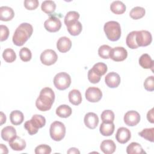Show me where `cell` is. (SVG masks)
<instances>
[{"mask_svg":"<svg viewBox=\"0 0 154 154\" xmlns=\"http://www.w3.org/2000/svg\"><path fill=\"white\" fill-rule=\"evenodd\" d=\"M0 33H1V37L0 40L1 42H3L6 40L9 35V29L8 27L4 25H0Z\"/></svg>","mask_w":154,"mask_h":154,"instance_id":"43","label":"cell"},{"mask_svg":"<svg viewBox=\"0 0 154 154\" xmlns=\"http://www.w3.org/2000/svg\"><path fill=\"white\" fill-rule=\"evenodd\" d=\"M38 1L37 0H25L24 1L25 7L29 10L36 9L38 6Z\"/></svg>","mask_w":154,"mask_h":154,"instance_id":"42","label":"cell"},{"mask_svg":"<svg viewBox=\"0 0 154 154\" xmlns=\"http://www.w3.org/2000/svg\"><path fill=\"white\" fill-rule=\"evenodd\" d=\"M136 42L139 46H147L149 45L152 41L151 33L146 30L137 31Z\"/></svg>","mask_w":154,"mask_h":154,"instance_id":"7","label":"cell"},{"mask_svg":"<svg viewBox=\"0 0 154 154\" xmlns=\"http://www.w3.org/2000/svg\"><path fill=\"white\" fill-rule=\"evenodd\" d=\"M68 96L69 102L74 105H78L82 102V96L78 90H72L69 92Z\"/></svg>","mask_w":154,"mask_h":154,"instance_id":"26","label":"cell"},{"mask_svg":"<svg viewBox=\"0 0 154 154\" xmlns=\"http://www.w3.org/2000/svg\"><path fill=\"white\" fill-rule=\"evenodd\" d=\"M126 5L120 1H113L110 5L111 11L116 14H122L126 11Z\"/></svg>","mask_w":154,"mask_h":154,"instance_id":"24","label":"cell"},{"mask_svg":"<svg viewBox=\"0 0 154 154\" xmlns=\"http://www.w3.org/2000/svg\"><path fill=\"white\" fill-rule=\"evenodd\" d=\"M49 133L51 138L56 141H60L64 137L66 134V127L64 125L59 121H55L51 123Z\"/></svg>","mask_w":154,"mask_h":154,"instance_id":"5","label":"cell"},{"mask_svg":"<svg viewBox=\"0 0 154 154\" xmlns=\"http://www.w3.org/2000/svg\"><path fill=\"white\" fill-rule=\"evenodd\" d=\"M46 124L45 117L40 114L34 115L30 120L26 121L24 124V128L31 135L37 133L38 129L43 127Z\"/></svg>","mask_w":154,"mask_h":154,"instance_id":"3","label":"cell"},{"mask_svg":"<svg viewBox=\"0 0 154 154\" xmlns=\"http://www.w3.org/2000/svg\"><path fill=\"white\" fill-rule=\"evenodd\" d=\"M144 88L149 91L154 90V76H150L147 77L144 82Z\"/></svg>","mask_w":154,"mask_h":154,"instance_id":"40","label":"cell"},{"mask_svg":"<svg viewBox=\"0 0 154 154\" xmlns=\"http://www.w3.org/2000/svg\"><path fill=\"white\" fill-rule=\"evenodd\" d=\"M128 56V52L125 48L121 46L112 48L109 53V58L119 62L125 60Z\"/></svg>","mask_w":154,"mask_h":154,"instance_id":"10","label":"cell"},{"mask_svg":"<svg viewBox=\"0 0 154 154\" xmlns=\"http://www.w3.org/2000/svg\"><path fill=\"white\" fill-rule=\"evenodd\" d=\"M6 122V116L3 113V112H1V125H3Z\"/></svg>","mask_w":154,"mask_h":154,"instance_id":"47","label":"cell"},{"mask_svg":"<svg viewBox=\"0 0 154 154\" xmlns=\"http://www.w3.org/2000/svg\"><path fill=\"white\" fill-rule=\"evenodd\" d=\"M120 77L119 75L114 72L108 73L105 78L106 85L109 88H116L120 83Z\"/></svg>","mask_w":154,"mask_h":154,"instance_id":"14","label":"cell"},{"mask_svg":"<svg viewBox=\"0 0 154 154\" xmlns=\"http://www.w3.org/2000/svg\"><path fill=\"white\" fill-rule=\"evenodd\" d=\"M0 152L1 153H8V149L5 145H4L3 144H0Z\"/></svg>","mask_w":154,"mask_h":154,"instance_id":"45","label":"cell"},{"mask_svg":"<svg viewBox=\"0 0 154 154\" xmlns=\"http://www.w3.org/2000/svg\"><path fill=\"white\" fill-rule=\"evenodd\" d=\"M101 76L97 75L95 72H94L92 69H90L88 72V81L93 84L98 83L100 80Z\"/></svg>","mask_w":154,"mask_h":154,"instance_id":"41","label":"cell"},{"mask_svg":"<svg viewBox=\"0 0 154 154\" xmlns=\"http://www.w3.org/2000/svg\"><path fill=\"white\" fill-rule=\"evenodd\" d=\"M92 70L95 72L97 75H98L100 76H102V75H105L106 72H107L108 67L106 64L102 63V62H99L95 64L93 67L91 68Z\"/></svg>","mask_w":154,"mask_h":154,"instance_id":"33","label":"cell"},{"mask_svg":"<svg viewBox=\"0 0 154 154\" xmlns=\"http://www.w3.org/2000/svg\"><path fill=\"white\" fill-rule=\"evenodd\" d=\"M103 30L107 38L112 42L119 40L121 36V27L119 22L116 21H108L103 26Z\"/></svg>","mask_w":154,"mask_h":154,"instance_id":"4","label":"cell"},{"mask_svg":"<svg viewBox=\"0 0 154 154\" xmlns=\"http://www.w3.org/2000/svg\"><path fill=\"white\" fill-rule=\"evenodd\" d=\"M3 59L7 63H13L16 59V55L14 51L11 48L5 49L2 53Z\"/></svg>","mask_w":154,"mask_h":154,"instance_id":"32","label":"cell"},{"mask_svg":"<svg viewBox=\"0 0 154 154\" xmlns=\"http://www.w3.org/2000/svg\"><path fill=\"white\" fill-rule=\"evenodd\" d=\"M100 149L105 154H112L115 152L116 146L112 140H105L101 143Z\"/></svg>","mask_w":154,"mask_h":154,"instance_id":"19","label":"cell"},{"mask_svg":"<svg viewBox=\"0 0 154 154\" xmlns=\"http://www.w3.org/2000/svg\"><path fill=\"white\" fill-rule=\"evenodd\" d=\"M72 47V42L70 39L67 37H60L57 42V49L62 53L69 51Z\"/></svg>","mask_w":154,"mask_h":154,"instance_id":"16","label":"cell"},{"mask_svg":"<svg viewBox=\"0 0 154 154\" xmlns=\"http://www.w3.org/2000/svg\"><path fill=\"white\" fill-rule=\"evenodd\" d=\"M10 120L13 125H19L23 122L24 116L20 111L14 110L10 113Z\"/></svg>","mask_w":154,"mask_h":154,"instance_id":"25","label":"cell"},{"mask_svg":"<svg viewBox=\"0 0 154 154\" xmlns=\"http://www.w3.org/2000/svg\"><path fill=\"white\" fill-rule=\"evenodd\" d=\"M56 4L53 1H44L41 5L42 10L46 14H51L55 11Z\"/></svg>","mask_w":154,"mask_h":154,"instance_id":"29","label":"cell"},{"mask_svg":"<svg viewBox=\"0 0 154 154\" xmlns=\"http://www.w3.org/2000/svg\"><path fill=\"white\" fill-rule=\"evenodd\" d=\"M67 153H78L79 154L80 153V152L79 151V150L77 149V148H75V147H71L69 149V150L67 151Z\"/></svg>","mask_w":154,"mask_h":154,"instance_id":"46","label":"cell"},{"mask_svg":"<svg viewBox=\"0 0 154 154\" xmlns=\"http://www.w3.org/2000/svg\"><path fill=\"white\" fill-rule=\"evenodd\" d=\"M112 48L106 45H102L98 49V54L100 57L103 59L109 58V53Z\"/></svg>","mask_w":154,"mask_h":154,"instance_id":"37","label":"cell"},{"mask_svg":"<svg viewBox=\"0 0 154 154\" xmlns=\"http://www.w3.org/2000/svg\"><path fill=\"white\" fill-rule=\"evenodd\" d=\"M126 153L128 154H143L146 153L141 146L136 142H132L126 147Z\"/></svg>","mask_w":154,"mask_h":154,"instance_id":"28","label":"cell"},{"mask_svg":"<svg viewBox=\"0 0 154 154\" xmlns=\"http://www.w3.org/2000/svg\"><path fill=\"white\" fill-rule=\"evenodd\" d=\"M71 84L70 76L66 72L57 73L54 78L55 87L60 90H64L69 87Z\"/></svg>","mask_w":154,"mask_h":154,"instance_id":"6","label":"cell"},{"mask_svg":"<svg viewBox=\"0 0 154 154\" xmlns=\"http://www.w3.org/2000/svg\"><path fill=\"white\" fill-rule=\"evenodd\" d=\"M1 135L2 140L6 141H10L17 136L15 128L11 126H7L4 128L1 131Z\"/></svg>","mask_w":154,"mask_h":154,"instance_id":"20","label":"cell"},{"mask_svg":"<svg viewBox=\"0 0 154 154\" xmlns=\"http://www.w3.org/2000/svg\"><path fill=\"white\" fill-rule=\"evenodd\" d=\"M147 119L148 121L152 123H154V119H153V108H152L150 110L147 112Z\"/></svg>","mask_w":154,"mask_h":154,"instance_id":"44","label":"cell"},{"mask_svg":"<svg viewBox=\"0 0 154 154\" xmlns=\"http://www.w3.org/2000/svg\"><path fill=\"white\" fill-rule=\"evenodd\" d=\"M136 33L137 31H133L128 34L126 38V43L127 46L132 49H137L138 48V46L136 42Z\"/></svg>","mask_w":154,"mask_h":154,"instance_id":"31","label":"cell"},{"mask_svg":"<svg viewBox=\"0 0 154 154\" xmlns=\"http://www.w3.org/2000/svg\"><path fill=\"white\" fill-rule=\"evenodd\" d=\"M124 122L129 126H134L140 121V114L134 110L126 112L124 116Z\"/></svg>","mask_w":154,"mask_h":154,"instance_id":"12","label":"cell"},{"mask_svg":"<svg viewBox=\"0 0 154 154\" xmlns=\"http://www.w3.org/2000/svg\"><path fill=\"white\" fill-rule=\"evenodd\" d=\"M45 28L49 32H55L61 27V22L59 18L51 16L44 23Z\"/></svg>","mask_w":154,"mask_h":154,"instance_id":"9","label":"cell"},{"mask_svg":"<svg viewBox=\"0 0 154 154\" xmlns=\"http://www.w3.org/2000/svg\"><path fill=\"white\" fill-rule=\"evenodd\" d=\"M101 119L103 122L112 123L114 120V113L111 110H104L100 116Z\"/></svg>","mask_w":154,"mask_h":154,"instance_id":"36","label":"cell"},{"mask_svg":"<svg viewBox=\"0 0 154 154\" xmlns=\"http://www.w3.org/2000/svg\"><path fill=\"white\" fill-rule=\"evenodd\" d=\"M146 13L145 9L141 7H134L129 13L130 17L135 20L142 18Z\"/></svg>","mask_w":154,"mask_h":154,"instance_id":"30","label":"cell"},{"mask_svg":"<svg viewBox=\"0 0 154 154\" xmlns=\"http://www.w3.org/2000/svg\"><path fill=\"white\" fill-rule=\"evenodd\" d=\"M79 18V14L75 11H69L64 17V23L66 26L70 23L77 21Z\"/></svg>","mask_w":154,"mask_h":154,"instance_id":"34","label":"cell"},{"mask_svg":"<svg viewBox=\"0 0 154 154\" xmlns=\"http://www.w3.org/2000/svg\"><path fill=\"white\" fill-rule=\"evenodd\" d=\"M85 96L88 101L90 102H97L101 99L102 93L99 88L90 87L86 90Z\"/></svg>","mask_w":154,"mask_h":154,"instance_id":"11","label":"cell"},{"mask_svg":"<svg viewBox=\"0 0 154 154\" xmlns=\"http://www.w3.org/2000/svg\"><path fill=\"white\" fill-rule=\"evenodd\" d=\"M55 100V93L52 88L45 87L42 89L35 101L37 108L41 111L49 110Z\"/></svg>","mask_w":154,"mask_h":154,"instance_id":"1","label":"cell"},{"mask_svg":"<svg viewBox=\"0 0 154 154\" xmlns=\"http://www.w3.org/2000/svg\"><path fill=\"white\" fill-rule=\"evenodd\" d=\"M58 55L55 51L52 49H46L40 55V61L46 66H51L56 63Z\"/></svg>","mask_w":154,"mask_h":154,"instance_id":"8","label":"cell"},{"mask_svg":"<svg viewBox=\"0 0 154 154\" xmlns=\"http://www.w3.org/2000/svg\"><path fill=\"white\" fill-rule=\"evenodd\" d=\"M115 126L113 122L105 123L102 122L100 125L99 131L103 136H110L114 131Z\"/></svg>","mask_w":154,"mask_h":154,"instance_id":"23","label":"cell"},{"mask_svg":"<svg viewBox=\"0 0 154 154\" xmlns=\"http://www.w3.org/2000/svg\"><path fill=\"white\" fill-rule=\"evenodd\" d=\"M51 147L47 144H40L35 148V154H49L51 152Z\"/></svg>","mask_w":154,"mask_h":154,"instance_id":"39","label":"cell"},{"mask_svg":"<svg viewBox=\"0 0 154 154\" xmlns=\"http://www.w3.org/2000/svg\"><path fill=\"white\" fill-rule=\"evenodd\" d=\"M14 16L13 10L8 6L0 7V20L2 21H10Z\"/></svg>","mask_w":154,"mask_h":154,"instance_id":"18","label":"cell"},{"mask_svg":"<svg viewBox=\"0 0 154 154\" xmlns=\"http://www.w3.org/2000/svg\"><path fill=\"white\" fill-rule=\"evenodd\" d=\"M33 32L32 26L28 23H22L16 29L13 35V43L18 46H22L31 36Z\"/></svg>","mask_w":154,"mask_h":154,"instance_id":"2","label":"cell"},{"mask_svg":"<svg viewBox=\"0 0 154 154\" xmlns=\"http://www.w3.org/2000/svg\"><path fill=\"white\" fill-rule=\"evenodd\" d=\"M85 125L91 129H95L99 123V118L94 112H88L85 114L84 119Z\"/></svg>","mask_w":154,"mask_h":154,"instance_id":"15","label":"cell"},{"mask_svg":"<svg viewBox=\"0 0 154 154\" xmlns=\"http://www.w3.org/2000/svg\"><path fill=\"white\" fill-rule=\"evenodd\" d=\"M131 137V131L126 128L121 127L117 129L116 139L120 144L126 143Z\"/></svg>","mask_w":154,"mask_h":154,"instance_id":"13","label":"cell"},{"mask_svg":"<svg viewBox=\"0 0 154 154\" xmlns=\"http://www.w3.org/2000/svg\"><path fill=\"white\" fill-rule=\"evenodd\" d=\"M19 57L22 61L24 62H27L31 59L32 54L31 51L28 48L24 47L20 49L19 51Z\"/></svg>","mask_w":154,"mask_h":154,"instance_id":"38","label":"cell"},{"mask_svg":"<svg viewBox=\"0 0 154 154\" xmlns=\"http://www.w3.org/2000/svg\"><path fill=\"white\" fill-rule=\"evenodd\" d=\"M72 108L67 105H61L56 109V114L61 118H67L72 114Z\"/></svg>","mask_w":154,"mask_h":154,"instance_id":"27","label":"cell"},{"mask_svg":"<svg viewBox=\"0 0 154 154\" xmlns=\"http://www.w3.org/2000/svg\"><path fill=\"white\" fill-rule=\"evenodd\" d=\"M66 26L69 34L73 36L79 35L82 29V24L78 20L70 23L69 25H67Z\"/></svg>","mask_w":154,"mask_h":154,"instance_id":"22","label":"cell"},{"mask_svg":"<svg viewBox=\"0 0 154 154\" xmlns=\"http://www.w3.org/2000/svg\"><path fill=\"white\" fill-rule=\"evenodd\" d=\"M153 128H146L143 129L142 131L138 132V135L147 141L153 142Z\"/></svg>","mask_w":154,"mask_h":154,"instance_id":"35","label":"cell"},{"mask_svg":"<svg viewBox=\"0 0 154 154\" xmlns=\"http://www.w3.org/2000/svg\"><path fill=\"white\" fill-rule=\"evenodd\" d=\"M8 143L9 146L13 150L21 151L26 147L25 141L18 136L13 138L12 140L8 141Z\"/></svg>","mask_w":154,"mask_h":154,"instance_id":"17","label":"cell"},{"mask_svg":"<svg viewBox=\"0 0 154 154\" xmlns=\"http://www.w3.org/2000/svg\"><path fill=\"white\" fill-rule=\"evenodd\" d=\"M139 64L143 69H150L153 71V68L154 66V61L151 58L150 56L147 54H143L139 58Z\"/></svg>","mask_w":154,"mask_h":154,"instance_id":"21","label":"cell"}]
</instances>
